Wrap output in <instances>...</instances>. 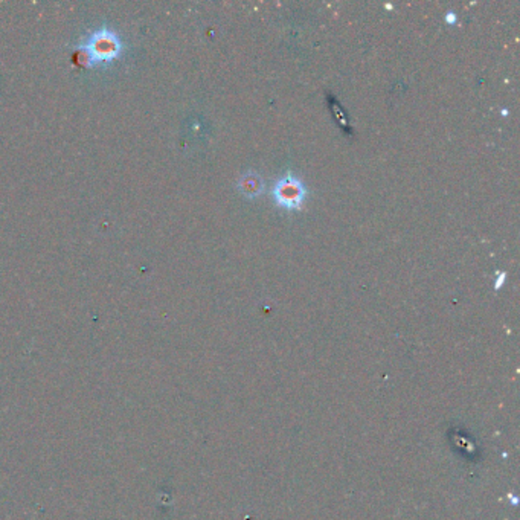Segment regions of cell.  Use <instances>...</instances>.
Instances as JSON below:
<instances>
[{
    "label": "cell",
    "mask_w": 520,
    "mask_h": 520,
    "mask_svg": "<svg viewBox=\"0 0 520 520\" xmlns=\"http://www.w3.org/2000/svg\"><path fill=\"white\" fill-rule=\"evenodd\" d=\"M307 194L308 191L304 182L292 173L284 174L272 186L273 202L278 206L289 210H298L304 206Z\"/></svg>",
    "instance_id": "obj_1"
},
{
    "label": "cell",
    "mask_w": 520,
    "mask_h": 520,
    "mask_svg": "<svg viewBox=\"0 0 520 520\" xmlns=\"http://www.w3.org/2000/svg\"><path fill=\"white\" fill-rule=\"evenodd\" d=\"M90 47L92 49H89V51L92 52L96 58L104 60L107 57H113V55L118 52L119 45L115 40V37H111V35H105V37L100 35V37H95L92 40Z\"/></svg>",
    "instance_id": "obj_2"
},
{
    "label": "cell",
    "mask_w": 520,
    "mask_h": 520,
    "mask_svg": "<svg viewBox=\"0 0 520 520\" xmlns=\"http://www.w3.org/2000/svg\"><path fill=\"white\" fill-rule=\"evenodd\" d=\"M240 188H241V191L248 197H257L259 193H261L263 184H261V180L258 179L257 174L248 173L241 177Z\"/></svg>",
    "instance_id": "obj_3"
},
{
    "label": "cell",
    "mask_w": 520,
    "mask_h": 520,
    "mask_svg": "<svg viewBox=\"0 0 520 520\" xmlns=\"http://www.w3.org/2000/svg\"><path fill=\"white\" fill-rule=\"evenodd\" d=\"M503 279H505V273H501V278H499V279H497V283L495 284L496 289H499V287H501V285L503 284Z\"/></svg>",
    "instance_id": "obj_4"
},
{
    "label": "cell",
    "mask_w": 520,
    "mask_h": 520,
    "mask_svg": "<svg viewBox=\"0 0 520 520\" xmlns=\"http://www.w3.org/2000/svg\"><path fill=\"white\" fill-rule=\"evenodd\" d=\"M446 20H447V22H451V23H455L456 16H455V14H452V12H448L447 16H446Z\"/></svg>",
    "instance_id": "obj_5"
}]
</instances>
